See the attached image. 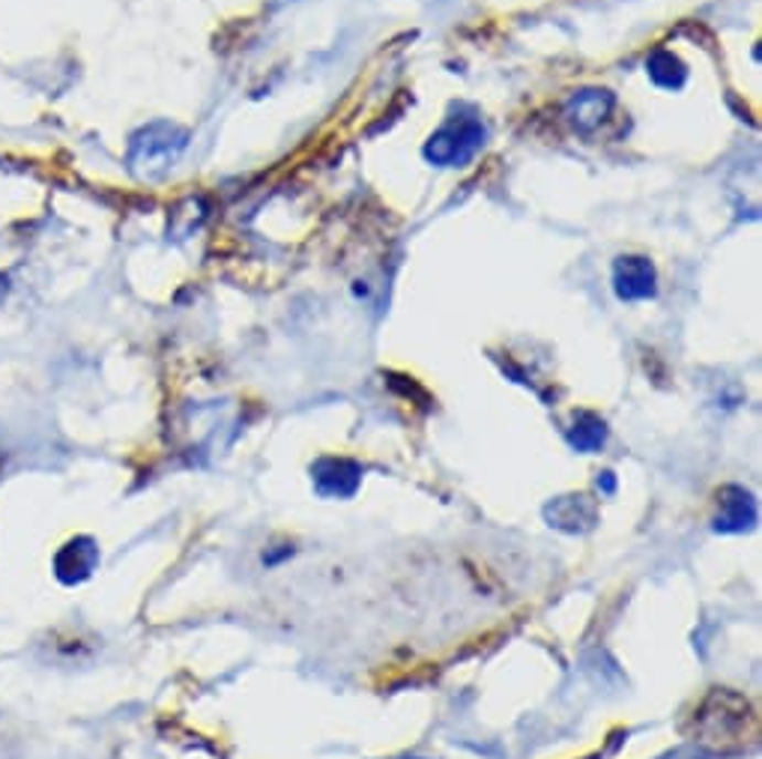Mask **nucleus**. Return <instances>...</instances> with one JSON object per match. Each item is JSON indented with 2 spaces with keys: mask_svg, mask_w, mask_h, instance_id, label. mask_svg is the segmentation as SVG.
Segmentation results:
<instances>
[{
  "mask_svg": "<svg viewBox=\"0 0 762 759\" xmlns=\"http://www.w3.org/2000/svg\"><path fill=\"white\" fill-rule=\"evenodd\" d=\"M484 126L479 117L473 115H458L449 117V123L433 132L431 141L425 144V159L433 165L443 167H461L484 147Z\"/></svg>",
  "mask_w": 762,
  "mask_h": 759,
  "instance_id": "obj_1",
  "label": "nucleus"
},
{
  "mask_svg": "<svg viewBox=\"0 0 762 759\" xmlns=\"http://www.w3.org/2000/svg\"><path fill=\"white\" fill-rule=\"evenodd\" d=\"M613 288H616L619 300L655 296V267L637 254H622L613 267Z\"/></svg>",
  "mask_w": 762,
  "mask_h": 759,
  "instance_id": "obj_3",
  "label": "nucleus"
},
{
  "mask_svg": "<svg viewBox=\"0 0 762 759\" xmlns=\"http://www.w3.org/2000/svg\"><path fill=\"white\" fill-rule=\"evenodd\" d=\"M183 147H186V132H180V129L168 123L150 126L147 132L135 138L129 162H132L135 171L155 174V167H168L171 162H176V156L183 153Z\"/></svg>",
  "mask_w": 762,
  "mask_h": 759,
  "instance_id": "obj_2",
  "label": "nucleus"
},
{
  "mask_svg": "<svg viewBox=\"0 0 762 759\" xmlns=\"http://www.w3.org/2000/svg\"><path fill=\"white\" fill-rule=\"evenodd\" d=\"M646 69H650L652 82L658 84V87H667V90H679L681 84L688 82V69H685V63H681L673 52H667V48L652 52V57L646 61Z\"/></svg>",
  "mask_w": 762,
  "mask_h": 759,
  "instance_id": "obj_5",
  "label": "nucleus"
},
{
  "mask_svg": "<svg viewBox=\"0 0 762 759\" xmlns=\"http://www.w3.org/2000/svg\"><path fill=\"white\" fill-rule=\"evenodd\" d=\"M610 111H613V94H608V90H583L568 102V117L580 132L598 129L608 120Z\"/></svg>",
  "mask_w": 762,
  "mask_h": 759,
  "instance_id": "obj_4",
  "label": "nucleus"
}]
</instances>
